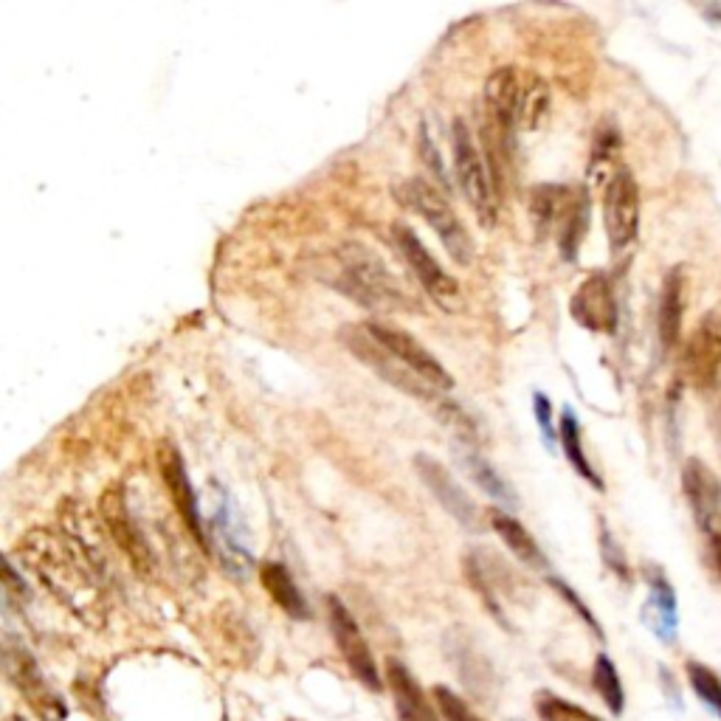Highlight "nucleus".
<instances>
[{
    "instance_id": "nucleus-26",
    "label": "nucleus",
    "mask_w": 721,
    "mask_h": 721,
    "mask_svg": "<svg viewBox=\"0 0 721 721\" xmlns=\"http://www.w3.org/2000/svg\"><path fill=\"white\" fill-rule=\"evenodd\" d=\"M460 462H462V468L471 474V479H474L476 485L488 493V496H493L499 505H505V507L516 505V496H513V491H510V485H507L505 479L493 471L491 462L482 460V457L476 454V448H460Z\"/></svg>"
},
{
    "instance_id": "nucleus-32",
    "label": "nucleus",
    "mask_w": 721,
    "mask_h": 721,
    "mask_svg": "<svg viewBox=\"0 0 721 721\" xmlns=\"http://www.w3.org/2000/svg\"><path fill=\"white\" fill-rule=\"evenodd\" d=\"M533 409H536V420L541 426V434H544V443L553 448L555 445V426H553V406H550V398L536 392L533 395Z\"/></svg>"
},
{
    "instance_id": "nucleus-29",
    "label": "nucleus",
    "mask_w": 721,
    "mask_h": 721,
    "mask_svg": "<svg viewBox=\"0 0 721 721\" xmlns=\"http://www.w3.org/2000/svg\"><path fill=\"white\" fill-rule=\"evenodd\" d=\"M536 713L541 721H603L595 713H589V710H583V707L572 705L567 699L547 691L536 693Z\"/></svg>"
},
{
    "instance_id": "nucleus-24",
    "label": "nucleus",
    "mask_w": 721,
    "mask_h": 721,
    "mask_svg": "<svg viewBox=\"0 0 721 721\" xmlns=\"http://www.w3.org/2000/svg\"><path fill=\"white\" fill-rule=\"evenodd\" d=\"M567 186H555V184H541L533 186L530 192V220H533V229H536L538 240H544L553 226L561 220L564 215V206L569 200Z\"/></svg>"
},
{
    "instance_id": "nucleus-3",
    "label": "nucleus",
    "mask_w": 721,
    "mask_h": 721,
    "mask_svg": "<svg viewBox=\"0 0 721 721\" xmlns=\"http://www.w3.org/2000/svg\"><path fill=\"white\" fill-rule=\"evenodd\" d=\"M338 341H341L364 367L372 369L378 378H384L386 384L395 386L398 392L409 395V398L431 406L434 415L440 417L443 423H448L454 431H460L462 437L474 431V420L465 415L454 400L443 398V392H437V389L426 384L423 378H417L415 372L406 367V364H400L398 358L389 353L378 338L372 336V330H369L367 324H344V327L338 330Z\"/></svg>"
},
{
    "instance_id": "nucleus-2",
    "label": "nucleus",
    "mask_w": 721,
    "mask_h": 721,
    "mask_svg": "<svg viewBox=\"0 0 721 721\" xmlns=\"http://www.w3.org/2000/svg\"><path fill=\"white\" fill-rule=\"evenodd\" d=\"M313 277L369 310H392L406 305L398 279L386 271L384 260L358 243H347L322 254L313 265Z\"/></svg>"
},
{
    "instance_id": "nucleus-28",
    "label": "nucleus",
    "mask_w": 721,
    "mask_h": 721,
    "mask_svg": "<svg viewBox=\"0 0 721 721\" xmlns=\"http://www.w3.org/2000/svg\"><path fill=\"white\" fill-rule=\"evenodd\" d=\"M685 674H688V685H691V691L696 693V699H699L716 719H721V676L716 674L713 668H707L705 662L696 660L685 662Z\"/></svg>"
},
{
    "instance_id": "nucleus-7",
    "label": "nucleus",
    "mask_w": 721,
    "mask_h": 721,
    "mask_svg": "<svg viewBox=\"0 0 721 721\" xmlns=\"http://www.w3.org/2000/svg\"><path fill=\"white\" fill-rule=\"evenodd\" d=\"M392 240H395V248L400 251L403 262L409 265L412 277L420 282L423 291L429 293L431 302H437L445 310H451L460 302V282L437 262V257L423 246V240L417 237L415 231L409 229V226H403V223H395Z\"/></svg>"
},
{
    "instance_id": "nucleus-35",
    "label": "nucleus",
    "mask_w": 721,
    "mask_h": 721,
    "mask_svg": "<svg viewBox=\"0 0 721 721\" xmlns=\"http://www.w3.org/2000/svg\"><path fill=\"white\" fill-rule=\"evenodd\" d=\"M660 676H662V685H668L665 691L671 693V699H674L676 713H682V696H679V688H676L674 676H671V671H665V668H662V671H660Z\"/></svg>"
},
{
    "instance_id": "nucleus-21",
    "label": "nucleus",
    "mask_w": 721,
    "mask_h": 721,
    "mask_svg": "<svg viewBox=\"0 0 721 721\" xmlns=\"http://www.w3.org/2000/svg\"><path fill=\"white\" fill-rule=\"evenodd\" d=\"M260 581L262 586H265V592L271 595V600H274L288 617H293V620H307V617H310L305 595L299 592L293 575L282 561H265L260 567Z\"/></svg>"
},
{
    "instance_id": "nucleus-9",
    "label": "nucleus",
    "mask_w": 721,
    "mask_h": 721,
    "mask_svg": "<svg viewBox=\"0 0 721 721\" xmlns=\"http://www.w3.org/2000/svg\"><path fill=\"white\" fill-rule=\"evenodd\" d=\"M327 617H330V631H333V640H336L341 657L347 662V668L353 671V676L367 685L369 691H381V671L375 665L372 657V648H369L367 637L361 634L355 617L350 609L341 603L338 598H327Z\"/></svg>"
},
{
    "instance_id": "nucleus-14",
    "label": "nucleus",
    "mask_w": 721,
    "mask_h": 721,
    "mask_svg": "<svg viewBox=\"0 0 721 721\" xmlns=\"http://www.w3.org/2000/svg\"><path fill=\"white\" fill-rule=\"evenodd\" d=\"M367 327L372 330V336L378 338L386 350L398 358L400 364H406V367L415 372L417 378H423V381L429 386H434L437 392H445V389L454 386V378L448 375V369H445L415 336L403 333L398 327H389V324L367 322Z\"/></svg>"
},
{
    "instance_id": "nucleus-31",
    "label": "nucleus",
    "mask_w": 721,
    "mask_h": 721,
    "mask_svg": "<svg viewBox=\"0 0 721 721\" xmlns=\"http://www.w3.org/2000/svg\"><path fill=\"white\" fill-rule=\"evenodd\" d=\"M600 547H603V558H606V564L623 578V581H629L631 578V572H629V564H626V555H623V550L620 547H614V538L612 533L603 527V533H600Z\"/></svg>"
},
{
    "instance_id": "nucleus-10",
    "label": "nucleus",
    "mask_w": 721,
    "mask_h": 721,
    "mask_svg": "<svg viewBox=\"0 0 721 721\" xmlns=\"http://www.w3.org/2000/svg\"><path fill=\"white\" fill-rule=\"evenodd\" d=\"M6 674L15 682L17 693L23 696V702L34 710V716L40 721H62L65 719V705L57 693L51 691L46 676L40 671V665L31 660V654L23 645H6Z\"/></svg>"
},
{
    "instance_id": "nucleus-19",
    "label": "nucleus",
    "mask_w": 721,
    "mask_h": 721,
    "mask_svg": "<svg viewBox=\"0 0 721 721\" xmlns=\"http://www.w3.org/2000/svg\"><path fill=\"white\" fill-rule=\"evenodd\" d=\"M386 685L392 691L400 721H440L437 719L440 710L429 705L420 682L412 676V671L406 665H400L398 660L386 662Z\"/></svg>"
},
{
    "instance_id": "nucleus-18",
    "label": "nucleus",
    "mask_w": 721,
    "mask_h": 721,
    "mask_svg": "<svg viewBox=\"0 0 721 721\" xmlns=\"http://www.w3.org/2000/svg\"><path fill=\"white\" fill-rule=\"evenodd\" d=\"M648 603L643 609V620L665 645L676 643L679 634V612H676V595L662 569H648Z\"/></svg>"
},
{
    "instance_id": "nucleus-27",
    "label": "nucleus",
    "mask_w": 721,
    "mask_h": 721,
    "mask_svg": "<svg viewBox=\"0 0 721 721\" xmlns=\"http://www.w3.org/2000/svg\"><path fill=\"white\" fill-rule=\"evenodd\" d=\"M592 685L595 691L603 699V705L609 707V713L620 716L623 707H626V691H623V682H620V674L614 668L612 657L600 654L595 660V668H592Z\"/></svg>"
},
{
    "instance_id": "nucleus-20",
    "label": "nucleus",
    "mask_w": 721,
    "mask_h": 721,
    "mask_svg": "<svg viewBox=\"0 0 721 721\" xmlns=\"http://www.w3.org/2000/svg\"><path fill=\"white\" fill-rule=\"evenodd\" d=\"M488 519H491V527L496 530V536L505 541V547L510 553L516 555L522 564L533 569H544L547 567V555L541 553V547L536 544V538L530 536V530L524 527L519 519H513L510 513L493 507L488 510Z\"/></svg>"
},
{
    "instance_id": "nucleus-16",
    "label": "nucleus",
    "mask_w": 721,
    "mask_h": 721,
    "mask_svg": "<svg viewBox=\"0 0 721 721\" xmlns=\"http://www.w3.org/2000/svg\"><path fill=\"white\" fill-rule=\"evenodd\" d=\"M682 491L696 524L707 536L721 533V479L702 460H688L682 468Z\"/></svg>"
},
{
    "instance_id": "nucleus-33",
    "label": "nucleus",
    "mask_w": 721,
    "mask_h": 721,
    "mask_svg": "<svg viewBox=\"0 0 721 721\" xmlns=\"http://www.w3.org/2000/svg\"><path fill=\"white\" fill-rule=\"evenodd\" d=\"M420 153H423L426 167L434 172V178H437V181H440L443 186H448V175H445L443 158H440V153H437V147H434V141L429 139V133H426V130L420 133Z\"/></svg>"
},
{
    "instance_id": "nucleus-12",
    "label": "nucleus",
    "mask_w": 721,
    "mask_h": 721,
    "mask_svg": "<svg viewBox=\"0 0 721 721\" xmlns=\"http://www.w3.org/2000/svg\"><path fill=\"white\" fill-rule=\"evenodd\" d=\"M102 516H105V524H108L110 536H113V541L119 544V550L130 558V564L139 569L141 575H150L155 567V555L153 550H150V544H147L144 533L139 530L136 519H133L130 505H127V499H124V493L119 485H116V488H108L105 496H102Z\"/></svg>"
},
{
    "instance_id": "nucleus-4",
    "label": "nucleus",
    "mask_w": 721,
    "mask_h": 721,
    "mask_svg": "<svg viewBox=\"0 0 721 721\" xmlns=\"http://www.w3.org/2000/svg\"><path fill=\"white\" fill-rule=\"evenodd\" d=\"M392 195L403 209H409L423 223H429V229L440 237V243L451 254V260L460 262V265H468L474 260V243L462 226L457 209L451 206V200L445 198L440 186L423 181V178H409V181L395 184Z\"/></svg>"
},
{
    "instance_id": "nucleus-25",
    "label": "nucleus",
    "mask_w": 721,
    "mask_h": 721,
    "mask_svg": "<svg viewBox=\"0 0 721 721\" xmlns=\"http://www.w3.org/2000/svg\"><path fill=\"white\" fill-rule=\"evenodd\" d=\"M558 440H561V448H564V457H567L569 465L578 471V476H583L589 485H595L598 491H603L600 476L595 474L592 462L586 460V451H583V443H581V423H578V417H575L572 409H564V415H561Z\"/></svg>"
},
{
    "instance_id": "nucleus-36",
    "label": "nucleus",
    "mask_w": 721,
    "mask_h": 721,
    "mask_svg": "<svg viewBox=\"0 0 721 721\" xmlns=\"http://www.w3.org/2000/svg\"><path fill=\"white\" fill-rule=\"evenodd\" d=\"M710 553H713V567L721 575V533L710 536Z\"/></svg>"
},
{
    "instance_id": "nucleus-6",
    "label": "nucleus",
    "mask_w": 721,
    "mask_h": 721,
    "mask_svg": "<svg viewBox=\"0 0 721 721\" xmlns=\"http://www.w3.org/2000/svg\"><path fill=\"white\" fill-rule=\"evenodd\" d=\"M524 91H527V85L513 65L496 68L485 82V119H488L485 141L488 144L496 141V155H507L513 147L516 127L522 124ZM496 169H499V158H496Z\"/></svg>"
},
{
    "instance_id": "nucleus-1",
    "label": "nucleus",
    "mask_w": 721,
    "mask_h": 721,
    "mask_svg": "<svg viewBox=\"0 0 721 721\" xmlns=\"http://www.w3.org/2000/svg\"><path fill=\"white\" fill-rule=\"evenodd\" d=\"M26 561L37 578L85 623H96L99 614L105 612L99 575L91 567V558L79 553L71 538L54 533L26 538Z\"/></svg>"
},
{
    "instance_id": "nucleus-23",
    "label": "nucleus",
    "mask_w": 721,
    "mask_h": 721,
    "mask_svg": "<svg viewBox=\"0 0 721 721\" xmlns=\"http://www.w3.org/2000/svg\"><path fill=\"white\" fill-rule=\"evenodd\" d=\"M558 246H561V257L564 260H575L578 257V248L586 229H589V195L583 189H572L569 192L567 206H564V215L558 220Z\"/></svg>"
},
{
    "instance_id": "nucleus-5",
    "label": "nucleus",
    "mask_w": 721,
    "mask_h": 721,
    "mask_svg": "<svg viewBox=\"0 0 721 721\" xmlns=\"http://www.w3.org/2000/svg\"><path fill=\"white\" fill-rule=\"evenodd\" d=\"M451 155L462 195L471 203L476 220L482 223V229H493L499 223V186L493 181L491 167L482 150L476 147L468 124L460 119L451 127Z\"/></svg>"
},
{
    "instance_id": "nucleus-34",
    "label": "nucleus",
    "mask_w": 721,
    "mask_h": 721,
    "mask_svg": "<svg viewBox=\"0 0 721 721\" xmlns=\"http://www.w3.org/2000/svg\"><path fill=\"white\" fill-rule=\"evenodd\" d=\"M550 583H553L555 589H558V592H561V595H564V598H567L569 603H572V606H575V612L581 614L583 620H586V623H589V626H592V631H595V634H598V637H600V626H598V620H595V617H592V612H589V609H586V606H583L581 600H578V595H575V592H572V589H569L567 583L555 581V578H553V581H550Z\"/></svg>"
},
{
    "instance_id": "nucleus-22",
    "label": "nucleus",
    "mask_w": 721,
    "mask_h": 721,
    "mask_svg": "<svg viewBox=\"0 0 721 721\" xmlns=\"http://www.w3.org/2000/svg\"><path fill=\"white\" fill-rule=\"evenodd\" d=\"M682 316H685V274L674 268L662 282L660 296V341L665 350H674L682 336Z\"/></svg>"
},
{
    "instance_id": "nucleus-30",
    "label": "nucleus",
    "mask_w": 721,
    "mask_h": 721,
    "mask_svg": "<svg viewBox=\"0 0 721 721\" xmlns=\"http://www.w3.org/2000/svg\"><path fill=\"white\" fill-rule=\"evenodd\" d=\"M434 702H437V710H440L443 721H485L479 719L474 710L462 702V696H457V693L451 691V688H445V685L434 688Z\"/></svg>"
},
{
    "instance_id": "nucleus-13",
    "label": "nucleus",
    "mask_w": 721,
    "mask_h": 721,
    "mask_svg": "<svg viewBox=\"0 0 721 721\" xmlns=\"http://www.w3.org/2000/svg\"><path fill=\"white\" fill-rule=\"evenodd\" d=\"M415 471L417 476H420V482L434 493V499L443 505V510L451 519H457V522H460L462 527H468V530H479V527H482V522H479V507L474 505V499L465 493V488L454 479V474L445 468L443 462L434 460L429 454H417Z\"/></svg>"
},
{
    "instance_id": "nucleus-15",
    "label": "nucleus",
    "mask_w": 721,
    "mask_h": 721,
    "mask_svg": "<svg viewBox=\"0 0 721 721\" xmlns=\"http://www.w3.org/2000/svg\"><path fill=\"white\" fill-rule=\"evenodd\" d=\"M158 468H161L164 485H167L169 496H172V505L178 510V516L184 519L186 530L192 533L195 544L203 547V553H209V541H206L203 519H200L198 496H195V488H192V479L186 474L184 457L169 443H161V448H158Z\"/></svg>"
},
{
    "instance_id": "nucleus-8",
    "label": "nucleus",
    "mask_w": 721,
    "mask_h": 721,
    "mask_svg": "<svg viewBox=\"0 0 721 721\" xmlns=\"http://www.w3.org/2000/svg\"><path fill=\"white\" fill-rule=\"evenodd\" d=\"M603 226L612 251L634 243L640 229V189L626 167H617L603 192Z\"/></svg>"
},
{
    "instance_id": "nucleus-11",
    "label": "nucleus",
    "mask_w": 721,
    "mask_h": 721,
    "mask_svg": "<svg viewBox=\"0 0 721 721\" xmlns=\"http://www.w3.org/2000/svg\"><path fill=\"white\" fill-rule=\"evenodd\" d=\"M682 375L685 381L707 392L716 389L721 381V319L719 316H705L696 324V330L685 344L682 353Z\"/></svg>"
},
{
    "instance_id": "nucleus-17",
    "label": "nucleus",
    "mask_w": 721,
    "mask_h": 721,
    "mask_svg": "<svg viewBox=\"0 0 721 721\" xmlns=\"http://www.w3.org/2000/svg\"><path fill=\"white\" fill-rule=\"evenodd\" d=\"M569 310H572V319L581 327H586V330H592V333H614V327H617V302H614L612 282L603 274L583 279L581 288L575 291L572 302H569Z\"/></svg>"
},
{
    "instance_id": "nucleus-37",
    "label": "nucleus",
    "mask_w": 721,
    "mask_h": 721,
    "mask_svg": "<svg viewBox=\"0 0 721 721\" xmlns=\"http://www.w3.org/2000/svg\"><path fill=\"white\" fill-rule=\"evenodd\" d=\"M6 721H23V716H9V719H6Z\"/></svg>"
}]
</instances>
